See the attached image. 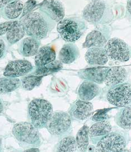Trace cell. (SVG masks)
<instances>
[{
  "label": "cell",
  "instance_id": "obj_36",
  "mask_svg": "<svg viewBox=\"0 0 131 152\" xmlns=\"http://www.w3.org/2000/svg\"><path fill=\"white\" fill-rule=\"evenodd\" d=\"M40 150L38 148H30L26 149L25 151V152H39Z\"/></svg>",
  "mask_w": 131,
  "mask_h": 152
},
{
  "label": "cell",
  "instance_id": "obj_24",
  "mask_svg": "<svg viewBox=\"0 0 131 152\" xmlns=\"http://www.w3.org/2000/svg\"><path fill=\"white\" fill-rule=\"evenodd\" d=\"M25 29L19 21L13 26L6 34L8 43L12 45L20 41L25 35Z\"/></svg>",
  "mask_w": 131,
  "mask_h": 152
},
{
  "label": "cell",
  "instance_id": "obj_23",
  "mask_svg": "<svg viewBox=\"0 0 131 152\" xmlns=\"http://www.w3.org/2000/svg\"><path fill=\"white\" fill-rule=\"evenodd\" d=\"M115 121L116 125L123 130L131 129V105L123 107L119 110L116 114Z\"/></svg>",
  "mask_w": 131,
  "mask_h": 152
},
{
  "label": "cell",
  "instance_id": "obj_32",
  "mask_svg": "<svg viewBox=\"0 0 131 152\" xmlns=\"http://www.w3.org/2000/svg\"><path fill=\"white\" fill-rule=\"evenodd\" d=\"M18 22L17 20L8 21L0 24V36H3Z\"/></svg>",
  "mask_w": 131,
  "mask_h": 152
},
{
  "label": "cell",
  "instance_id": "obj_25",
  "mask_svg": "<svg viewBox=\"0 0 131 152\" xmlns=\"http://www.w3.org/2000/svg\"><path fill=\"white\" fill-rule=\"evenodd\" d=\"M62 68L63 64L60 60H55L45 65L36 66L33 74L44 77L60 71Z\"/></svg>",
  "mask_w": 131,
  "mask_h": 152
},
{
  "label": "cell",
  "instance_id": "obj_9",
  "mask_svg": "<svg viewBox=\"0 0 131 152\" xmlns=\"http://www.w3.org/2000/svg\"><path fill=\"white\" fill-rule=\"evenodd\" d=\"M106 97L111 105L119 107L128 105L131 102V84L123 83L111 87Z\"/></svg>",
  "mask_w": 131,
  "mask_h": 152
},
{
  "label": "cell",
  "instance_id": "obj_1",
  "mask_svg": "<svg viewBox=\"0 0 131 152\" xmlns=\"http://www.w3.org/2000/svg\"><path fill=\"white\" fill-rule=\"evenodd\" d=\"M19 21L23 24L28 36L41 40L48 37L55 26V21L43 12L33 11L20 18Z\"/></svg>",
  "mask_w": 131,
  "mask_h": 152
},
{
  "label": "cell",
  "instance_id": "obj_10",
  "mask_svg": "<svg viewBox=\"0 0 131 152\" xmlns=\"http://www.w3.org/2000/svg\"><path fill=\"white\" fill-rule=\"evenodd\" d=\"M93 112V105L89 101L78 99L74 102L68 110L72 120L84 121L89 118Z\"/></svg>",
  "mask_w": 131,
  "mask_h": 152
},
{
  "label": "cell",
  "instance_id": "obj_4",
  "mask_svg": "<svg viewBox=\"0 0 131 152\" xmlns=\"http://www.w3.org/2000/svg\"><path fill=\"white\" fill-rule=\"evenodd\" d=\"M57 30L65 42L74 43L84 34L87 25L85 20L80 18H66L58 22Z\"/></svg>",
  "mask_w": 131,
  "mask_h": 152
},
{
  "label": "cell",
  "instance_id": "obj_31",
  "mask_svg": "<svg viewBox=\"0 0 131 152\" xmlns=\"http://www.w3.org/2000/svg\"><path fill=\"white\" fill-rule=\"evenodd\" d=\"M36 6V1L35 0H28L26 1L24 4L23 12L20 18H23L33 12V10Z\"/></svg>",
  "mask_w": 131,
  "mask_h": 152
},
{
  "label": "cell",
  "instance_id": "obj_26",
  "mask_svg": "<svg viewBox=\"0 0 131 152\" xmlns=\"http://www.w3.org/2000/svg\"><path fill=\"white\" fill-rule=\"evenodd\" d=\"M21 82L17 77L0 78V94H7L15 91L21 86Z\"/></svg>",
  "mask_w": 131,
  "mask_h": 152
},
{
  "label": "cell",
  "instance_id": "obj_3",
  "mask_svg": "<svg viewBox=\"0 0 131 152\" xmlns=\"http://www.w3.org/2000/svg\"><path fill=\"white\" fill-rule=\"evenodd\" d=\"M12 134L21 147L24 148H38L41 144L38 129L31 122H21L14 125Z\"/></svg>",
  "mask_w": 131,
  "mask_h": 152
},
{
  "label": "cell",
  "instance_id": "obj_22",
  "mask_svg": "<svg viewBox=\"0 0 131 152\" xmlns=\"http://www.w3.org/2000/svg\"><path fill=\"white\" fill-rule=\"evenodd\" d=\"M23 2L20 0H16L1 9L0 13L5 19L14 20L18 18L23 12Z\"/></svg>",
  "mask_w": 131,
  "mask_h": 152
},
{
  "label": "cell",
  "instance_id": "obj_7",
  "mask_svg": "<svg viewBox=\"0 0 131 152\" xmlns=\"http://www.w3.org/2000/svg\"><path fill=\"white\" fill-rule=\"evenodd\" d=\"M45 127L52 136L62 138L72 132V118L65 112H53Z\"/></svg>",
  "mask_w": 131,
  "mask_h": 152
},
{
  "label": "cell",
  "instance_id": "obj_8",
  "mask_svg": "<svg viewBox=\"0 0 131 152\" xmlns=\"http://www.w3.org/2000/svg\"><path fill=\"white\" fill-rule=\"evenodd\" d=\"M104 50L108 58L111 60L126 62L131 58V48L124 41L118 38L109 39Z\"/></svg>",
  "mask_w": 131,
  "mask_h": 152
},
{
  "label": "cell",
  "instance_id": "obj_5",
  "mask_svg": "<svg viewBox=\"0 0 131 152\" xmlns=\"http://www.w3.org/2000/svg\"><path fill=\"white\" fill-rule=\"evenodd\" d=\"M53 112L52 104L44 99H34L28 105L29 120L38 129L45 127Z\"/></svg>",
  "mask_w": 131,
  "mask_h": 152
},
{
  "label": "cell",
  "instance_id": "obj_21",
  "mask_svg": "<svg viewBox=\"0 0 131 152\" xmlns=\"http://www.w3.org/2000/svg\"><path fill=\"white\" fill-rule=\"evenodd\" d=\"M55 51L52 47L49 46H42L35 55V66L45 65L55 61Z\"/></svg>",
  "mask_w": 131,
  "mask_h": 152
},
{
  "label": "cell",
  "instance_id": "obj_35",
  "mask_svg": "<svg viewBox=\"0 0 131 152\" xmlns=\"http://www.w3.org/2000/svg\"><path fill=\"white\" fill-rule=\"evenodd\" d=\"M127 12L128 15L131 18V0H128L127 3Z\"/></svg>",
  "mask_w": 131,
  "mask_h": 152
},
{
  "label": "cell",
  "instance_id": "obj_17",
  "mask_svg": "<svg viewBox=\"0 0 131 152\" xmlns=\"http://www.w3.org/2000/svg\"><path fill=\"white\" fill-rule=\"evenodd\" d=\"M85 58L90 65H104L108 61V57L104 48L101 47H91L86 52Z\"/></svg>",
  "mask_w": 131,
  "mask_h": 152
},
{
  "label": "cell",
  "instance_id": "obj_39",
  "mask_svg": "<svg viewBox=\"0 0 131 152\" xmlns=\"http://www.w3.org/2000/svg\"><path fill=\"white\" fill-rule=\"evenodd\" d=\"M2 148V140H1V139L0 138V151H1Z\"/></svg>",
  "mask_w": 131,
  "mask_h": 152
},
{
  "label": "cell",
  "instance_id": "obj_41",
  "mask_svg": "<svg viewBox=\"0 0 131 152\" xmlns=\"http://www.w3.org/2000/svg\"><path fill=\"white\" fill-rule=\"evenodd\" d=\"M1 13H0V19H1Z\"/></svg>",
  "mask_w": 131,
  "mask_h": 152
},
{
  "label": "cell",
  "instance_id": "obj_20",
  "mask_svg": "<svg viewBox=\"0 0 131 152\" xmlns=\"http://www.w3.org/2000/svg\"><path fill=\"white\" fill-rule=\"evenodd\" d=\"M40 40L33 37H28L20 42L19 52L24 57L35 56L40 47Z\"/></svg>",
  "mask_w": 131,
  "mask_h": 152
},
{
  "label": "cell",
  "instance_id": "obj_29",
  "mask_svg": "<svg viewBox=\"0 0 131 152\" xmlns=\"http://www.w3.org/2000/svg\"><path fill=\"white\" fill-rule=\"evenodd\" d=\"M43 76L35 75H28L23 76L21 79V85L25 90L31 91L36 86H39L42 82Z\"/></svg>",
  "mask_w": 131,
  "mask_h": 152
},
{
  "label": "cell",
  "instance_id": "obj_11",
  "mask_svg": "<svg viewBox=\"0 0 131 152\" xmlns=\"http://www.w3.org/2000/svg\"><path fill=\"white\" fill-rule=\"evenodd\" d=\"M39 10L43 12L55 22L58 23L64 19L65 9L59 0H47L39 6Z\"/></svg>",
  "mask_w": 131,
  "mask_h": 152
},
{
  "label": "cell",
  "instance_id": "obj_19",
  "mask_svg": "<svg viewBox=\"0 0 131 152\" xmlns=\"http://www.w3.org/2000/svg\"><path fill=\"white\" fill-rule=\"evenodd\" d=\"M80 56V51L77 46L74 43L64 45L59 52V60L65 64L73 63Z\"/></svg>",
  "mask_w": 131,
  "mask_h": 152
},
{
  "label": "cell",
  "instance_id": "obj_37",
  "mask_svg": "<svg viewBox=\"0 0 131 152\" xmlns=\"http://www.w3.org/2000/svg\"><path fill=\"white\" fill-rule=\"evenodd\" d=\"M87 151H89V152H94L96 151V148L95 147H94L93 145H89L88 146L87 148Z\"/></svg>",
  "mask_w": 131,
  "mask_h": 152
},
{
  "label": "cell",
  "instance_id": "obj_13",
  "mask_svg": "<svg viewBox=\"0 0 131 152\" xmlns=\"http://www.w3.org/2000/svg\"><path fill=\"white\" fill-rule=\"evenodd\" d=\"M108 69L109 68L103 66H90L79 71L77 74L82 79L101 84L104 81Z\"/></svg>",
  "mask_w": 131,
  "mask_h": 152
},
{
  "label": "cell",
  "instance_id": "obj_30",
  "mask_svg": "<svg viewBox=\"0 0 131 152\" xmlns=\"http://www.w3.org/2000/svg\"><path fill=\"white\" fill-rule=\"evenodd\" d=\"M111 109L109 108H105L98 110L92 117V121L96 122L103 120H106L108 118H109L108 112Z\"/></svg>",
  "mask_w": 131,
  "mask_h": 152
},
{
  "label": "cell",
  "instance_id": "obj_33",
  "mask_svg": "<svg viewBox=\"0 0 131 152\" xmlns=\"http://www.w3.org/2000/svg\"><path fill=\"white\" fill-rule=\"evenodd\" d=\"M6 50V46L5 41L2 39H0V59L4 56Z\"/></svg>",
  "mask_w": 131,
  "mask_h": 152
},
{
  "label": "cell",
  "instance_id": "obj_18",
  "mask_svg": "<svg viewBox=\"0 0 131 152\" xmlns=\"http://www.w3.org/2000/svg\"><path fill=\"white\" fill-rule=\"evenodd\" d=\"M100 91L99 86L89 80L83 81L78 89L79 96L81 100L90 101L97 96Z\"/></svg>",
  "mask_w": 131,
  "mask_h": 152
},
{
  "label": "cell",
  "instance_id": "obj_27",
  "mask_svg": "<svg viewBox=\"0 0 131 152\" xmlns=\"http://www.w3.org/2000/svg\"><path fill=\"white\" fill-rule=\"evenodd\" d=\"M89 127L87 125H84L77 132L76 140L77 148L80 152L87 151L89 145Z\"/></svg>",
  "mask_w": 131,
  "mask_h": 152
},
{
  "label": "cell",
  "instance_id": "obj_40",
  "mask_svg": "<svg viewBox=\"0 0 131 152\" xmlns=\"http://www.w3.org/2000/svg\"><path fill=\"white\" fill-rule=\"evenodd\" d=\"M91 1L93 2V1H100V0H91Z\"/></svg>",
  "mask_w": 131,
  "mask_h": 152
},
{
  "label": "cell",
  "instance_id": "obj_14",
  "mask_svg": "<svg viewBox=\"0 0 131 152\" xmlns=\"http://www.w3.org/2000/svg\"><path fill=\"white\" fill-rule=\"evenodd\" d=\"M109 31L106 29H95L90 32L86 37L85 41L82 44L84 48L91 47H104L110 37Z\"/></svg>",
  "mask_w": 131,
  "mask_h": 152
},
{
  "label": "cell",
  "instance_id": "obj_12",
  "mask_svg": "<svg viewBox=\"0 0 131 152\" xmlns=\"http://www.w3.org/2000/svg\"><path fill=\"white\" fill-rule=\"evenodd\" d=\"M34 67L29 61L17 60L10 61L7 65L4 72V75L9 77L24 76L33 71Z\"/></svg>",
  "mask_w": 131,
  "mask_h": 152
},
{
  "label": "cell",
  "instance_id": "obj_2",
  "mask_svg": "<svg viewBox=\"0 0 131 152\" xmlns=\"http://www.w3.org/2000/svg\"><path fill=\"white\" fill-rule=\"evenodd\" d=\"M84 20L95 26L110 23L113 19V11L106 1H91L82 11Z\"/></svg>",
  "mask_w": 131,
  "mask_h": 152
},
{
  "label": "cell",
  "instance_id": "obj_42",
  "mask_svg": "<svg viewBox=\"0 0 131 152\" xmlns=\"http://www.w3.org/2000/svg\"><path fill=\"white\" fill-rule=\"evenodd\" d=\"M130 151H131V150H130Z\"/></svg>",
  "mask_w": 131,
  "mask_h": 152
},
{
  "label": "cell",
  "instance_id": "obj_6",
  "mask_svg": "<svg viewBox=\"0 0 131 152\" xmlns=\"http://www.w3.org/2000/svg\"><path fill=\"white\" fill-rule=\"evenodd\" d=\"M126 132L116 130L103 137L96 145V151L100 152H123L128 142Z\"/></svg>",
  "mask_w": 131,
  "mask_h": 152
},
{
  "label": "cell",
  "instance_id": "obj_16",
  "mask_svg": "<svg viewBox=\"0 0 131 152\" xmlns=\"http://www.w3.org/2000/svg\"><path fill=\"white\" fill-rule=\"evenodd\" d=\"M112 129L111 123L107 120L96 122L89 130L91 142L94 144H96L103 137L111 132Z\"/></svg>",
  "mask_w": 131,
  "mask_h": 152
},
{
  "label": "cell",
  "instance_id": "obj_34",
  "mask_svg": "<svg viewBox=\"0 0 131 152\" xmlns=\"http://www.w3.org/2000/svg\"><path fill=\"white\" fill-rule=\"evenodd\" d=\"M15 1L16 0H0V9L4 8L5 6Z\"/></svg>",
  "mask_w": 131,
  "mask_h": 152
},
{
  "label": "cell",
  "instance_id": "obj_28",
  "mask_svg": "<svg viewBox=\"0 0 131 152\" xmlns=\"http://www.w3.org/2000/svg\"><path fill=\"white\" fill-rule=\"evenodd\" d=\"M75 137L73 136H66L61 139L55 147V152H74L77 149Z\"/></svg>",
  "mask_w": 131,
  "mask_h": 152
},
{
  "label": "cell",
  "instance_id": "obj_15",
  "mask_svg": "<svg viewBox=\"0 0 131 152\" xmlns=\"http://www.w3.org/2000/svg\"><path fill=\"white\" fill-rule=\"evenodd\" d=\"M127 76V71L124 67H111L107 71L104 82L106 86L111 88L123 83L126 81Z\"/></svg>",
  "mask_w": 131,
  "mask_h": 152
},
{
  "label": "cell",
  "instance_id": "obj_38",
  "mask_svg": "<svg viewBox=\"0 0 131 152\" xmlns=\"http://www.w3.org/2000/svg\"><path fill=\"white\" fill-rule=\"evenodd\" d=\"M3 109H4L3 104H2V102L1 101V100L0 99V114L3 111Z\"/></svg>",
  "mask_w": 131,
  "mask_h": 152
}]
</instances>
